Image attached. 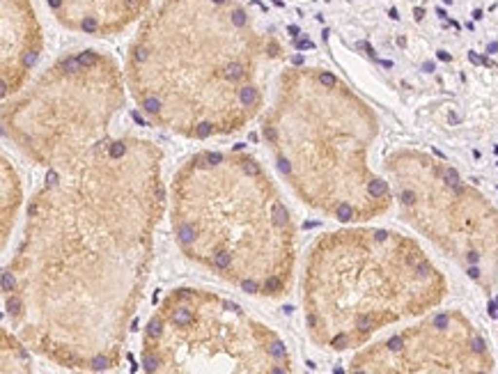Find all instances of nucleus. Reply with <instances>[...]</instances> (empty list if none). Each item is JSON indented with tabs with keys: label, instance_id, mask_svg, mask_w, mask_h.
Instances as JSON below:
<instances>
[{
	"label": "nucleus",
	"instance_id": "obj_1",
	"mask_svg": "<svg viewBox=\"0 0 498 374\" xmlns=\"http://www.w3.org/2000/svg\"><path fill=\"white\" fill-rule=\"evenodd\" d=\"M314 255V308L308 326L335 351L423 315L445 294L441 273L420 246L388 230L337 232Z\"/></svg>",
	"mask_w": 498,
	"mask_h": 374
},
{
	"label": "nucleus",
	"instance_id": "obj_2",
	"mask_svg": "<svg viewBox=\"0 0 498 374\" xmlns=\"http://www.w3.org/2000/svg\"><path fill=\"white\" fill-rule=\"evenodd\" d=\"M395 196L404 218L450 257L482 280V262L498 267V212L457 170L420 152H397L388 159Z\"/></svg>",
	"mask_w": 498,
	"mask_h": 374
},
{
	"label": "nucleus",
	"instance_id": "obj_3",
	"mask_svg": "<svg viewBox=\"0 0 498 374\" xmlns=\"http://www.w3.org/2000/svg\"><path fill=\"white\" fill-rule=\"evenodd\" d=\"M356 372H489L487 342L459 312H439L429 321L363 351Z\"/></svg>",
	"mask_w": 498,
	"mask_h": 374
},
{
	"label": "nucleus",
	"instance_id": "obj_4",
	"mask_svg": "<svg viewBox=\"0 0 498 374\" xmlns=\"http://www.w3.org/2000/svg\"><path fill=\"white\" fill-rule=\"evenodd\" d=\"M271 220H273V225H276V228H280V230H285L289 225L287 207H285L282 202H273V207H271Z\"/></svg>",
	"mask_w": 498,
	"mask_h": 374
},
{
	"label": "nucleus",
	"instance_id": "obj_5",
	"mask_svg": "<svg viewBox=\"0 0 498 374\" xmlns=\"http://www.w3.org/2000/svg\"><path fill=\"white\" fill-rule=\"evenodd\" d=\"M193 321V312L186 305H179L177 310H172V324L175 326H188Z\"/></svg>",
	"mask_w": 498,
	"mask_h": 374
},
{
	"label": "nucleus",
	"instance_id": "obj_6",
	"mask_svg": "<svg viewBox=\"0 0 498 374\" xmlns=\"http://www.w3.org/2000/svg\"><path fill=\"white\" fill-rule=\"evenodd\" d=\"M239 99H241V106L243 108H253L257 104V89L246 85V88L239 89Z\"/></svg>",
	"mask_w": 498,
	"mask_h": 374
},
{
	"label": "nucleus",
	"instance_id": "obj_7",
	"mask_svg": "<svg viewBox=\"0 0 498 374\" xmlns=\"http://www.w3.org/2000/svg\"><path fill=\"white\" fill-rule=\"evenodd\" d=\"M143 365H145V370H147V372H156V370H159V365H161L159 354L145 351V354H143Z\"/></svg>",
	"mask_w": 498,
	"mask_h": 374
},
{
	"label": "nucleus",
	"instance_id": "obj_8",
	"mask_svg": "<svg viewBox=\"0 0 498 374\" xmlns=\"http://www.w3.org/2000/svg\"><path fill=\"white\" fill-rule=\"evenodd\" d=\"M269 356H273V358H278V360H282V358L287 356V349H285V344H282L280 340H271L269 342Z\"/></svg>",
	"mask_w": 498,
	"mask_h": 374
},
{
	"label": "nucleus",
	"instance_id": "obj_9",
	"mask_svg": "<svg viewBox=\"0 0 498 374\" xmlns=\"http://www.w3.org/2000/svg\"><path fill=\"white\" fill-rule=\"evenodd\" d=\"M78 62L83 67H96L99 62H101V57L96 55V53H92V51H85V53H80L78 55Z\"/></svg>",
	"mask_w": 498,
	"mask_h": 374
},
{
	"label": "nucleus",
	"instance_id": "obj_10",
	"mask_svg": "<svg viewBox=\"0 0 498 374\" xmlns=\"http://www.w3.org/2000/svg\"><path fill=\"white\" fill-rule=\"evenodd\" d=\"M280 289H282V280H280V278H278V276H269V278H266V283H264V292L266 294H269V292L278 294Z\"/></svg>",
	"mask_w": 498,
	"mask_h": 374
},
{
	"label": "nucleus",
	"instance_id": "obj_11",
	"mask_svg": "<svg viewBox=\"0 0 498 374\" xmlns=\"http://www.w3.org/2000/svg\"><path fill=\"white\" fill-rule=\"evenodd\" d=\"M211 133H214V124L211 122H202L195 126V136H198V138H209Z\"/></svg>",
	"mask_w": 498,
	"mask_h": 374
},
{
	"label": "nucleus",
	"instance_id": "obj_12",
	"mask_svg": "<svg viewBox=\"0 0 498 374\" xmlns=\"http://www.w3.org/2000/svg\"><path fill=\"white\" fill-rule=\"evenodd\" d=\"M161 328H163L161 319H152V321H149V328H147V338H159Z\"/></svg>",
	"mask_w": 498,
	"mask_h": 374
},
{
	"label": "nucleus",
	"instance_id": "obj_13",
	"mask_svg": "<svg viewBox=\"0 0 498 374\" xmlns=\"http://www.w3.org/2000/svg\"><path fill=\"white\" fill-rule=\"evenodd\" d=\"M124 152H127L124 142H112V147H111V159H120Z\"/></svg>",
	"mask_w": 498,
	"mask_h": 374
},
{
	"label": "nucleus",
	"instance_id": "obj_14",
	"mask_svg": "<svg viewBox=\"0 0 498 374\" xmlns=\"http://www.w3.org/2000/svg\"><path fill=\"white\" fill-rule=\"evenodd\" d=\"M241 287H243V292H248V294H257V289H259V285H257L255 280H241Z\"/></svg>",
	"mask_w": 498,
	"mask_h": 374
},
{
	"label": "nucleus",
	"instance_id": "obj_15",
	"mask_svg": "<svg viewBox=\"0 0 498 374\" xmlns=\"http://www.w3.org/2000/svg\"><path fill=\"white\" fill-rule=\"evenodd\" d=\"M106 367H108V358L99 356V358H94V360H92V370H106Z\"/></svg>",
	"mask_w": 498,
	"mask_h": 374
},
{
	"label": "nucleus",
	"instance_id": "obj_16",
	"mask_svg": "<svg viewBox=\"0 0 498 374\" xmlns=\"http://www.w3.org/2000/svg\"><path fill=\"white\" fill-rule=\"evenodd\" d=\"M18 308H21V301H18L16 296H12V299L7 301V310L9 312H18Z\"/></svg>",
	"mask_w": 498,
	"mask_h": 374
},
{
	"label": "nucleus",
	"instance_id": "obj_17",
	"mask_svg": "<svg viewBox=\"0 0 498 374\" xmlns=\"http://www.w3.org/2000/svg\"><path fill=\"white\" fill-rule=\"evenodd\" d=\"M12 285H14V280H12V276L5 271V273H2V289H5V292H9V287H12Z\"/></svg>",
	"mask_w": 498,
	"mask_h": 374
},
{
	"label": "nucleus",
	"instance_id": "obj_18",
	"mask_svg": "<svg viewBox=\"0 0 498 374\" xmlns=\"http://www.w3.org/2000/svg\"><path fill=\"white\" fill-rule=\"evenodd\" d=\"M46 181H48V184H51V186H55V184H57V175H55V172H53V170H51V172H48V175H46Z\"/></svg>",
	"mask_w": 498,
	"mask_h": 374
},
{
	"label": "nucleus",
	"instance_id": "obj_19",
	"mask_svg": "<svg viewBox=\"0 0 498 374\" xmlns=\"http://www.w3.org/2000/svg\"><path fill=\"white\" fill-rule=\"evenodd\" d=\"M296 49H313V44L308 39H301V41H296Z\"/></svg>",
	"mask_w": 498,
	"mask_h": 374
},
{
	"label": "nucleus",
	"instance_id": "obj_20",
	"mask_svg": "<svg viewBox=\"0 0 498 374\" xmlns=\"http://www.w3.org/2000/svg\"><path fill=\"white\" fill-rule=\"evenodd\" d=\"M292 62H294V65H301V62H303V57H301V55H294V57H292Z\"/></svg>",
	"mask_w": 498,
	"mask_h": 374
}]
</instances>
